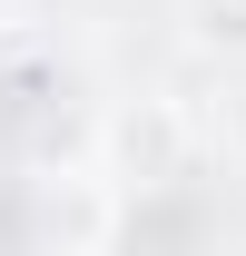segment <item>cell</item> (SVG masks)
Wrapping results in <instances>:
<instances>
[{
  "mask_svg": "<svg viewBox=\"0 0 246 256\" xmlns=\"http://www.w3.org/2000/svg\"><path fill=\"white\" fill-rule=\"evenodd\" d=\"M187 40L216 60H246V0H187Z\"/></svg>",
  "mask_w": 246,
  "mask_h": 256,
  "instance_id": "2",
  "label": "cell"
},
{
  "mask_svg": "<svg viewBox=\"0 0 246 256\" xmlns=\"http://www.w3.org/2000/svg\"><path fill=\"white\" fill-rule=\"evenodd\" d=\"M187 148H197V128H187L178 98H128V108H108V128H98V158H108L118 188H168V178H187Z\"/></svg>",
  "mask_w": 246,
  "mask_h": 256,
  "instance_id": "1",
  "label": "cell"
}]
</instances>
